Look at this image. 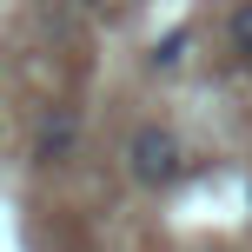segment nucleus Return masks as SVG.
<instances>
[{
	"label": "nucleus",
	"mask_w": 252,
	"mask_h": 252,
	"mask_svg": "<svg viewBox=\"0 0 252 252\" xmlns=\"http://www.w3.org/2000/svg\"><path fill=\"white\" fill-rule=\"evenodd\" d=\"M126 173H133L139 186H173V179L186 173L179 133H173V126H139V133L126 139Z\"/></svg>",
	"instance_id": "1"
},
{
	"label": "nucleus",
	"mask_w": 252,
	"mask_h": 252,
	"mask_svg": "<svg viewBox=\"0 0 252 252\" xmlns=\"http://www.w3.org/2000/svg\"><path fill=\"white\" fill-rule=\"evenodd\" d=\"M186 47H192V33H186V27H173V33L153 47V60H159V66H179V60H186Z\"/></svg>",
	"instance_id": "4"
},
{
	"label": "nucleus",
	"mask_w": 252,
	"mask_h": 252,
	"mask_svg": "<svg viewBox=\"0 0 252 252\" xmlns=\"http://www.w3.org/2000/svg\"><path fill=\"white\" fill-rule=\"evenodd\" d=\"M226 33H232V60L252 66V0H239V7H232V27H226Z\"/></svg>",
	"instance_id": "3"
},
{
	"label": "nucleus",
	"mask_w": 252,
	"mask_h": 252,
	"mask_svg": "<svg viewBox=\"0 0 252 252\" xmlns=\"http://www.w3.org/2000/svg\"><path fill=\"white\" fill-rule=\"evenodd\" d=\"M80 7H106V0H80Z\"/></svg>",
	"instance_id": "5"
},
{
	"label": "nucleus",
	"mask_w": 252,
	"mask_h": 252,
	"mask_svg": "<svg viewBox=\"0 0 252 252\" xmlns=\"http://www.w3.org/2000/svg\"><path fill=\"white\" fill-rule=\"evenodd\" d=\"M73 146H80V113H73V106H53V113L40 120V133H33V159L53 166V159H66Z\"/></svg>",
	"instance_id": "2"
}]
</instances>
